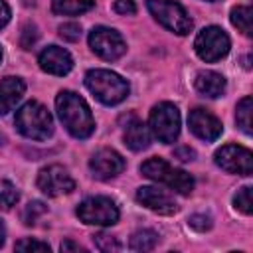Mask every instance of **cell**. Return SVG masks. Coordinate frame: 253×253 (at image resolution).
<instances>
[{
	"mask_svg": "<svg viewBox=\"0 0 253 253\" xmlns=\"http://www.w3.org/2000/svg\"><path fill=\"white\" fill-rule=\"evenodd\" d=\"M136 200L144 208H148V210H152V211H156L160 215H172L178 210L174 198L170 194H166L164 190H158L154 186H142V188H138L136 190Z\"/></svg>",
	"mask_w": 253,
	"mask_h": 253,
	"instance_id": "14",
	"label": "cell"
},
{
	"mask_svg": "<svg viewBox=\"0 0 253 253\" xmlns=\"http://www.w3.org/2000/svg\"><path fill=\"white\" fill-rule=\"evenodd\" d=\"M156 245H158V233L152 229H140L130 237L132 251H152Z\"/></svg>",
	"mask_w": 253,
	"mask_h": 253,
	"instance_id": "20",
	"label": "cell"
},
{
	"mask_svg": "<svg viewBox=\"0 0 253 253\" xmlns=\"http://www.w3.org/2000/svg\"><path fill=\"white\" fill-rule=\"evenodd\" d=\"M59 36H61L65 42H77V40L81 38V26L75 24V22L61 24V26H59Z\"/></svg>",
	"mask_w": 253,
	"mask_h": 253,
	"instance_id": "27",
	"label": "cell"
},
{
	"mask_svg": "<svg viewBox=\"0 0 253 253\" xmlns=\"http://www.w3.org/2000/svg\"><path fill=\"white\" fill-rule=\"evenodd\" d=\"M8 20H10V8L4 0H0V30L8 24Z\"/></svg>",
	"mask_w": 253,
	"mask_h": 253,
	"instance_id": "33",
	"label": "cell"
},
{
	"mask_svg": "<svg viewBox=\"0 0 253 253\" xmlns=\"http://www.w3.org/2000/svg\"><path fill=\"white\" fill-rule=\"evenodd\" d=\"M38 63L45 73L51 75H67L73 67V59L67 49L59 45H49L38 55Z\"/></svg>",
	"mask_w": 253,
	"mask_h": 253,
	"instance_id": "15",
	"label": "cell"
},
{
	"mask_svg": "<svg viewBox=\"0 0 253 253\" xmlns=\"http://www.w3.org/2000/svg\"><path fill=\"white\" fill-rule=\"evenodd\" d=\"M229 45H231V43H229L227 34H225L221 28H217V26H208V28H204V30L196 36V40H194V49H196V53L200 55V59H204V61H208V63L225 57L227 51H229Z\"/></svg>",
	"mask_w": 253,
	"mask_h": 253,
	"instance_id": "8",
	"label": "cell"
},
{
	"mask_svg": "<svg viewBox=\"0 0 253 253\" xmlns=\"http://www.w3.org/2000/svg\"><path fill=\"white\" fill-rule=\"evenodd\" d=\"M213 158H215V164L225 172L239 174V176H251L253 172V154L245 146L225 144L215 152Z\"/></svg>",
	"mask_w": 253,
	"mask_h": 253,
	"instance_id": "10",
	"label": "cell"
},
{
	"mask_svg": "<svg viewBox=\"0 0 253 253\" xmlns=\"http://www.w3.org/2000/svg\"><path fill=\"white\" fill-rule=\"evenodd\" d=\"M16 251H47L49 253V245L43 241H36L32 237H26V239L16 243Z\"/></svg>",
	"mask_w": 253,
	"mask_h": 253,
	"instance_id": "29",
	"label": "cell"
},
{
	"mask_svg": "<svg viewBox=\"0 0 253 253\" xmlns=\"http://www.w3.org/2000/svg\"><path fill=\"white\" fill-rule=\"evenodd\" d=\"M55 109L69 134H73L75 138H87L93 134L95 121L83 97L73 91H59V95L55 97Z\"/></svg>",
	"mask_w": 253,
	"mask_h": 253,
	"instance_id": "1",
	"label": "cell"
},
{
	"mask_svg": "<svg viewBox=\"0 0 253 253\" xmlns=\"http://www.w3.org/2000/svg\"><path fill=\"white\" fill-rule=\"evenodd\" d=\"M140 172H142V176H146V178H150L154 182L166 184L168 188H172L178 194L186 196V194H190L194 190V178L186 170L174 168L162 158H148L146 162H142Z\"/></svg>",
	"mask_w": 253,
	"mask_h": 253,
	"instance_id": "4",
	"label": "cell"
},
{
	"mask_svg": "<svg viewBox=\"0 0 253 253\" xmlns=\"http://www.w3.org/2000/svg\"><path fill=\"white\" fill-rule=\"evenodd\" d=\"M198 93H202L204 97H221L225 93V77L221 73H215V71H200L196 75V81H194Z\"/></svg>",
	"mask_w": 253,
	"mask_h": 253,
	"instance_id": "18",
	"label": "cell"
},
{
	"mask_svg": "<svg viewBox=\"0 0 253 253\" xmlns=\"http://www.w3.org/2000/svg\"><path fill=\"white\" fill-rule=\"evenodd\" d=\"M38 188L55 198V196H63V194H69L75 190V182L71 178V174L59 166V164H51V166H45L40 170L38 174Z\"/></svg>",
	"mask_w": 253,
	"mask_h": 253,
	"instance_id": "11",
	"label": "cell"
},
{
	"mask_svg": "<svg viewBox=\"0 0 253 253\" xmlns=\"http://www.w3.org/2000/svg\"><path fill=\"white\" fill-rule=\"evenodd\" d=\"M4 237H6V231H4V223L0 221V247H2V243H4Z\"/></svg>",
	"mask_w": 253,
	"mask_h": 253,
	"instance_id": "35",
	"label": "cell"
},
{
	"mask_svg": "<svg viewBox=\"0 0 253 253\" xmlns=\"http://www.w3.org/2000/svg\"><path fill=\"white\" fill-rule=\"evenodd\" d=\"M87 89L105 105H119L128 97V83L109 69H91L85 75Z\"/></svg>",
	"mask_w": 253,
	"mask_h": 253,
	"instance_id": "2",
	"label": "cell"
},
{
	"mask_svg": "<svg viewBox=\"0 0 253 253\" xmlns=\"http://www.w3.org/2000/svg\"><path fill=\"white\" fill-rule=\"evenodd\" d=\"M146 6L150 10V14L156 18V22H160L170 32H174L178 36L190 34L192 18L188 16V12L178 2H174V0H148Z\"/></svg>",
	"mask_w": 253,
	"mask_h": 253,
	"instance_id": "5",
	"label": "cell"
},
{
	"mask_svg": "<svg viewBox=\"0 0 253 253\" xmlns=\"http://www.w3.org/2000/svg\"><path fill=\"white\" fill-rule=\"evenodd\" d=\"M89 168H91L95 178L111 180L125 170V158L113 148H101L91 156Z\"/></svg>",
	"mask_w": 253,
	"mask_h": 253,
	"instance_id": "12",
	"label": "cell"
},
{
	"mask_svg": "<svg viewBox=\"0 0 253 253\" xmlns=\"http://www.w3.org/2000/svg\"><path fill=\"white\" fill-rule=\"evenodd\" d=\"M26 85L20 77H4L0 81V115H6L22 99Z\"/></svg>",
	"mask_w": 253,
	"mask_h": 253,
	"instance_id": "17",
	"label": "cell"
},
{
	"mask_svg": "<svg viewBox=\"0 0 253 253\" xmlns=\"http://www.w3.org/2000/svg\"><path fill=\"white\" fill-rule=\"evenodd\" d=\"M231 24L243 34L251 36V8L249 6H237L231 10Z\"/></svg>",
	"mask_w": 253,
	"mask_h": 253,
	"instance_id": "22",
	"label": "cell"
},
{
	"mask_svg": "<svg viewBox=\"0 0 253 253\" xmlns=\"http://www.w3.org/2000/svg\"><path fill=\"white\" fill-rule=\"evenodd\" d=\"M51 8L55 14L61 16H75L83 14L93 8V0H51Z\"/></svg>",
	"mask_w": 253,
	"mask_h": 253,
	"instance_id": "19",
	"label": "cell"
},
{
	"mask_svg": "<svg viewBox=\"0 0 253 253\" xmlns=\"http://www.w3.org/2000/svg\"><path fill=\"white\" fill-rule=\"evenodd\" d=\"M95 245L99 251H105V253H115V251H121V243L115 235L111 233H97L95 237Z\"/></svg>",
	"mask_w": 253,
	"mask_h": 253,
	"instance_id": "26",
	"label": "cell"
},
{
	"mask_svg": "<svg viewBox=\"0 0 253 253\" xmlns=\"http://www.w3.org/2000/svg\"><path fill=\"white\" fill-rule=\"evenodd\" d=\"M16 128L32 140H45L53 132V119L42 103L28 101L16 113Z\"/></svg>",
	"mask_w": 253,
	"mask_h": 253,
	"instance_id": "3",
	"label": "cell"
},
{
	"mask_svg": "<svg viewBox=\"0 0 253 253\" xmlns=\"http://www.w3.org/2000/svg\"><path fill=\"white\" fill-rule=\"evenodd\" d=\"M233 206L235 210H239L245 215H251L253 211V200H251V186H243L237 190V194L233 196Z\"/></svg>",
	"mask_w": 253,
	"mask_h": 253,
	"instance_id": "24",
	"label": "cell"
},
{
	"mask_svg": "<svg viewBox=\"0 0 253 253\" xmlns=\"http://www.w3.org/2000/svg\"><path fill=\"white\" fill-rule=\"evenodd\" d=\"M77 217L87 225H113L119 221V208L111 198L95 196L77 206Z\"/></svg>",
	"mask_w": 253,
	"mask_h": 253,
	"instance_id": "7",
	"label": "cell"
},
{
	"mask_svg": "<svg viewBox=\"0 0 253 253\" xmlns=\"http://www.w3.org/2000/svg\"><path fill=\"white\" fill-rule=\"evenodd\" d=\"M188 125H190V130H192L198 138L208 140V142L219 138L221 132H223V126H221L219 119L213 117L210 111H206V109H202V107H196V109L190 111V115H188Z\"/></svg>",
	"mask_w": 253,
	"mask_h": 253,
	"instance_id": "13",
	"label": "cell"
},
{
	"mask_svg": "<svg viewBox=\"0 0 253 253\" xmlns=\"http://www.w3.org/2000/svg\"><path fill=\"white\" fill-rule=\"evenodd\" d=\"M113 10L123 16H132L136 12V4H134V0H115Z\"/></svg>",
	"mask_w": 253,
	"mask_h": 253,
	"instance_id": "31",
	"label": "cell"
},
{
	"mask_svg": "<svg viewBox=\"0 0 253 253\" xmlns=\"http://www.w3.org/2000/svg\"><path fill=\"white\" fill-rule=\"evenodd\" d=\"M123 138H125V144L138 152V150H144L150 146V140H152V134H150V128L138 121V119H130L125 126V132H123Z\"/></svg>",
	"mask_w": 253,
	"mask_h": 253,
	"instance_id": "16",
	"label": "cell"
},
{
	"mask_svg": "<svg viewBox=\"0 0 253 253\" xmlns=\"http://www.w3.org/2000/svg\"><path fill=\"white\" fill-rule=\"evenodd\" d=\"M152 134L164 142L170 144L180 134V111L172 103H158L150 111V126Z\"/></svg>",
	"mask_w": 253,
	"mask_h": 253,
	"instance_id": "6",
	"label": "cell"
},
{
	"mask_svg": "<svg viewBox=\"0 0 253 253\" xmlns=\"http://www.w3.org/2000/svg\"><path fill=\"white\" fill-rule=\"evenodd\" d=\"M208 2H215V0H208Z\"/></svg>",
	"mask_w": 253,
	"mask_h": 253,
	"instance_id": "37",
	"label": "cell"
},
{
	"mask_svg": "<svg viewBox=\"0 0 253 253\" xmlns=\"http://www.w3.org/2000/svg\"><path fill=\"white\" fill-rule=\"evenodd\" d=\"M251 113H253V99L251 97H243L239 101V105H237L235 121H237V126L245 134H251Z\"/></svg>",
	"mask_w": 253,
	"mask_h": 253,
	"instance_id": "21",
	"label": "cell"
},
{
	"mask_svg": "<svg viewBox=\"0 0 253 253\" xmlns=\"http://www.w3.org/2000/svg\"><path fill=\"white\" fill-rule=\"evenodd\" d=\"M18 200H20L18 188L12 182L2 180L0 182V210H10L12 206H16Z\"/></svg>",
	"mask_w": 253,
	"mask_h": 253,
	"instance_id": "23",
	"label": "cell"
},
{
	"mask_svg": "<svg viewBox=\"0 0 253 253\" xmlns=\"http://www.w3.org/2000/svg\"><path fill=\"white\" fill-rule=\"evenodd\" d=\"M61 251H85L81 245L73 243V241H63L61 243Z\"/></svg>",
	"mask_w": 253,
	"mask_h": 253,
	"instance_id": "34",
	"label": "cell"
},
{
	"mask_svg": "<svg viewBox=\"0 0 253 253\" xmlns=\"http://www.w3.org/2000/svg\"><path fill=\"white\" fill-rule=\"evenodd\" d=\"M38 40V28L34 24H26L22 28V34H20V45L24 49H30Z\"/></svg>",
	"mask_w": 253,
	"mask_h": 253,
	"instance_id": "28",
	"label": "cell"
},
{
	"mask_svg": "<svg viewBox=\"0 0 253 253\" xmlns=\"http://www.w3.org/2000/svg\"><path fill=\"white\" fill-rule=\"evenodd\" d=\"M182 162H188V160H194V156H196V152L190 148V146H182V148H176V152H174Z\"/></svg>",
	"mask_w": 253,
	"mask_h": 253,
	"instance_id": "32",
	"label": "cell"
},
{
	"mask_svg": "<svg viewBox=\"0 0 253 253\" xmlns=\"http://www.w3.org/2000/svg\"><path fill=\"white\" fill-rule=\"evenodd\" d=\"M89 45L93 53H97L101 59H107V61H115L126 51V43L123 36L117 30L105 28V26L93 28V32L89 34Z\"/></svg>",
	"mask_w": 253,
	"mask_h": 253,
	"instance_id": "9",
	"label": "cell"
},
{
	"mask_svg": "<svg viewBox=\"0 0 253 253\" xmlns=\"http://www.w3.org/2000/svg\"><path fill=\"white\" fill-rule=\"evenodd\" d=\"M0 61H2V47H0Z\"/></svg>",
	"mask_w": 253,
	"mask_h": 253,
	"instance_id": "36",
	"label": "cell"
},
{
	"mask_svg": "<svg viewBox=\"0 0 253 253\" xmlns=\"http://www.w3.org/2000/svg\"><path fill=\"white\" fill-rule=\"evenodd\" d=\"M188 225L196 231H208L211 227V217L206 215V213H194L190 219H188Z\"/></svg>",
	"mask_w": 253,
	"mask_h": 253,
	"instance_id": "30",
	"label": "cell"
},
{
	"mask_svg": "<svg viewBox=\"0 0 253 253\" xmlns=\"http://www.w3.org/2000/svg\"><path fill=\"white\" fill-rule=\"evenodd\" d=\"M45 213H47V206H45L43 202H30V204L24 208V211H22V219H24L26 225H34V223H38V219H40L42 215H45Z\"/></svg>",
	"mask_w": 253,
	"mask_h": 253,
	"instance_id": "25",
	"label": "cell"
}]
</instances>
